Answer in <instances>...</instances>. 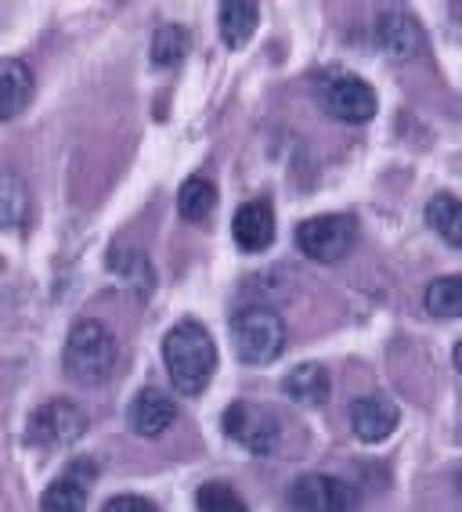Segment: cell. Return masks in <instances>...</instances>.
<instances>
[{"instance_id": "cell-15", "label": "cell", "mask_w": 462, "mask_h": 512, "mask_svg": "<svg viewBox=\"0 0 462 512\" xmlns=\"http://www.w3.org/2000/svg\"><path fill=\"white\" fill-rule=\"evenodd\" d=\"M282 390L289 394V401L304 404V408H318V404L329 401L333 379H329V372H325L322 365H315V361H304V365H296L293 372L282 379Z\"/></svg>"}, {"instance_id": "cell-23", "label": "cell", "mask_w": 462, "mask_h": 512, "mask_svg": "<svg viewBox=\"0 0 462 512\" xmlns=\"http://www.w3.org/2000/svg\"><path fill=\"white\" fill-rule=\"evenodd\" d=\"M109 267L112 271H120L127 282L141 285V289L152 285V267H148L145 256L134 253V249H116V253H109Z\"/></svg>"}, {"instance_id": "cell-20", "label": "cell", "mask_w": 462, "mask_h": 512, "mask_svg": "<svg viewBox=\"0 0 462 512\" xmlns=\"http://www.w3.org/2000/svg\"><path fill=\"white\" fill-rule=\"evenodd\" d=\"M426 311L434 318H459L462 314V282L459 275L434 278L426 285Z\"/></svg>"}, {"instance_id": "cell-19", "label": "cell", "mask_w": 462, "mask_h": 512, "mask_svg": "<svg viewBox=\"0 0 462 512\" xmlns=\"http://www.w3.org/2000/svg\"><path fill=\"white\" fill-rule=\"evenodd\" d=\"M426 220H430V228H434L448 246H455V249L462 246V206L455 195H437V199L426 206Z\"/></svg>"}, {"instance_id": "cell-2", "label": "cell", "mask_w": 462, "mask_h": 512, "mask_svg": "<svg viewBox=\"0 0 462 512\" xmlns=\"http://www.w3.org/2000/svg\"><path fill=\"white\" fill-rule=\"evenodd\" d=\"M62 368L76 386H102L116 368V336L109 325L98 318L73 321L65 336Z\"/></svg>"}, {"instance_id": "cell-17", "label": "cell", "mask_w": 462, "mask_h": 512, "mask_svg": "<svg viewBox=\"0 0 462 512\" xmlns=\"http://www.w3.org/2000/svg\"><path fill=\"white\" fill-rule=\"evenodd\" d=\"M213 206H217V188H213L210 177L195 174L181 184V192H177V213H181L188 224H203L213 213Z\"/></svg>"}, {"instance_id": "cell-4", "label": "cell", "mask_w": 462, "mask_h": 512, "mask_svg": "<svg viewBox=\"0 0 462 512\" xmlns=\"http://www.w3.org/2000/svg\"><path fill=\"white\" fill-rule=\"evenodd\" d=\"M221 430L228 440H235L239 448H246L250 455L268 458L278 451V440H282V430H278V415L264 404H250V401H235L224 408L221 415Z\"/></svg>"}, {"instance_id": "cell-9", "label": "cell", "mask_w": 462, "mask_h": 512, "mask_svg": "<svg viewBox=\"0 0 462 512\" xmlns=\"http://www.w3.org/2000/svg\"><path fill=\"white\" fill-rule=\"evenodd\" d=\"M94 476H98V466L91 458H73L55 484H47V491L40 494V512H84Z\"/></svg>"}, {"instance_id": "cell-22", "label": "cell", "mask_w": 462, "mask_h": 512, "mask_svg": "<svg viewBox=\"0 0 462 512\" xmlns=\"http://www.w3.org/2000/svg\"><path fill=\"white\" fill-rule=\"evenodd\" d=\"M195 509L199 512H250L246 502H242V494L235 487L221 484V480H210L195 491Z\"/></svg>"}, {"instance_id": "cell-24", "label": "cell", "mask_w": 462, "mask_h": 512, "mask_svg": "<svg viewBox=\"0 0 462 512\" xmlns=\"http://www.w3.org/2000/svg\"><path fill=\"white\" fill-rule=\"evenodd\" d=\"M102 512H159V509L148 498H141V494H116V498L105 502Z\"/></svg>"}, {"instance_id": "cell-18", "label": "cell", "mask_w": 462, "mask_h": 512, "mask_svg": "<svg viewBox=\"0 0 462 512\" xmlns=\"http://www.w3.org/2000/svg\"><path fill=\"white\" fill-rule=\"evenodd\" d=\"M29 220V184L19 174H0V228H26Z\"/></svg>"}, {"instance_id": "cell-21", "label": "cell", "mask_w": 462, "mask_h": 512, "mask_svg": "<svg viewBox=\"0 0 462 512\" xmlns=\"http://www.w3.org/2000/svg\"><path fill=\"white\" fill-rule=\"evenodd\" d=\"M188 47H192V40H188L185 29L163 26V29H156V37H152V62L163 65V69H174V65L188 55Z\"/></svg>"}, {"instance_id": "cell-6", "label": "cell", "mask_w": 462, "mask_h": 512, "mask_svg": "<svg viewBox=\"0 0 462 512\" xmlns=\"http://www.w3.org/2000/svg\"><path fill=\"white\" fill-rule=\"evenodd\" d=\"M87 433V415L80 404L55 397V401L40 404L37 412L29 415L26 426V440L33 448H69Z\"/></svg>"}, {"instance_id": "cell-5", "label": "cell", "mask_w": 462, "mask_h": 512, "mask_svg": "<svg viewBox=\"0 0 462 512\" xmlns=\"http://www.w3.org/2000/svg\"><path fill=\"white\" fill-rule=\"evenodd\" d=\"M354 242H358V224L347 213H322L296 228V246L304 249L307 260H318V264L343 260Z\"/></svg>"}, {"instance_id": "cell-3", "label": "cell", "mask_w": 462, "mask_h": 512, "mask_svg": "<svg viewBox=\"0 0 462 512\" xmlns=\"http://www.w3.org/2000/svg\"><path fill=\"white\" fill-rule=\"evenodd\" d=\"M231 343L246 365H268L286 347V321L268 307H246L231 318Z\"/></svg>"}, {"instance_id": "cell-1", "label": "cell", "mask_w": 462, "mask_h": 512, "mask_svg": "<svg viewBox=\"0 0 462 512\" xmlns=\"http://www.w3.org/2000/svg\"><path fill=\"white\" fill-rule=\"evenodd\" d=\"M163 361L177 394L199 397L217 372V343L199 321H177L163 336Z\"/></svg>"}, {"instance_id": "cell-12", "label": "cell", "mask_w": 462, "mask_h": 512, "mask_svg": "<svg viewBox=\"0 0 462 512\" xmlns=\"http://www.w3.org/2000/svg\"><path fill=\"white\" fill-rule=\"evenodd\" d=\"M398 419H401L398 404L390 401L387 394H365L351 404V430L365 444L387 440L390 433L398 430Z\"/></svg>"}, {"instance_id": "cell-8", "label": "cell", "mask_w": 462, "mask_h": 512, "mask_svg": "<svg viewBox=\"0 0 462 512\" xmlns=\"http://www.w3.org/2000/svg\"><path fill=\"white\" fill-rule=\"evenodd\" d=\"M322 105H325V112L333 119H340V123H369L379 109V98L361 76L343 73L325 83Z\"/></svg>"}, {"instance_id": "cell-14", "label": "cell", "mask_w": 462, "mask_h": 512, "mask_svg": "<svg viewBox=\"0 0 462 512\" xmlns=\"http://www.w3.org/2000/svg\"><path fill=\"white\" fill-rule=\"evenodd\" d=\"M33 98V73L19 58H0V119H15Z\"/></svg>"}, {"instance_id": "cell-13", "label": "cell", "mask_w": 462, "mask_h": 512, "mask_svg": "<svg viewBox=\"0 0 462 512\" xmlns=\"http://www.w3.org/2000/svg\"><path fill=\"white\" fill-rule=\"evenodd\" d=\"M376 40H379V47H383L390 58H398V62H408V58H416L419 51H423V29H419V22L401 8L379 11Z\"/></svg>"}, {"instance_id": "cell-11", "label": "cell", "mask_w": 462, "mask_h": 512, "mask_svg": "<svg viewBox=\"0 0 462 512\" xmlns=\"http://www.w3.org/2000/svg\"><path fill=\"white\" fill-rule=\"evenodd\" d=\"M231 238L242 253H260L275 242V210L268 199L242 202L235 217H231Z\"/></svg>"}, {"instance_id": "cell-7", "label": "cell", "mask_w": 462, "mask_h": 512, "mask_svg": "<svg viewBox=\"0 0 462 512\" xmlns=\"http://www.w3.org/2000/svg\"><path fill=\"white\" fill-rule=\"evenodd\" d=\"M351 502V487L329 473H304L300 480H293L286 494L289 512H347Z\"/></svg>"}, {"instance_id": "cell-16", "label": "cell", "mask_w": 462, "mask_h": 512, "mask_svg": "<svg viewBox=\"0 0 462 512\" xmlns=\"http://www.w3.org/2000/svg\"><path fill=\"white\" fill-rule=\"evenodd\" d=\"M217 26H221V40L231 47V51H239L253 40L260 26V8L250 4V0H224L221 8H217Z\"/></svg>"}, {"instance_id": "cell-10", "label": "cell", "mask_w": 462, "mask_h": 512, "mask_svg": "<svg viewBox=\"0 0 462 512\" xmlns=\"http://www.w3.org/2000/svg\"><path fill=\"white\" fill-rule=\"evenodd\" d=\"M174 422H177L174 397L156 390V386L138 390L127 408V426H130V433H138V437H163Z\"/></svg>"}]
</instances>
